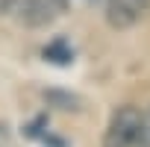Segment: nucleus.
I'll list each match as a JSON object with an SVG mask.
<instances>
[{"instance_id": "1", "label": "nucleus", "mask_w": 150, "mask_h": 147, "mask_svg": "<svg viewBox=\"0 0 150 147\" xmlns=\"http://www.w3.org/2000/svg\"><path fill=\"white\" fill-rule=\"evenodd\" d=\"M144 115L138 106H118L103 132V147H141Z\"/></svg>"}, {"instance_id": "2", "label": "nucleus", "mask_w": 150, "mask_h": 147, "mask_svg": "<svg viewBox=\"0 0 150 147\" xmlns=\"http://www.w3.org/2000/svg\"><path fill=\"white\" fill-rule=\"evenodd\" d=\"M150 6V0H106V21L115 30L132 27Z\"/></svg>"}, {"instance_id": "3", "label": "nucleus", "mask_w": 150, "mask_h": 147, "mask_svg": "<svg viewBox=\"0 0 150 147\" xmlns=\"http://www.w3.org/2000/svg\"><path fill=\"white\" fill-rule=\"evenodd\" d=\"M41 59L50 62V65L65 68V65L74 62V47H71L68 38H53V41H47V44L41 47Z\"/></svg>"}, {"instance_id": "4", "label": "nucleus", "mask_w": 150, "mask_h": 147, "mask_svg": "<svg viewBox=\"0 0 150 147\" xmlns=\"http://www.w3.org/2000/svg\"><path fill=\"white\" fill-rule=\"evenodd\" d=\"M44 94H47V100H50V103H56V106L77 109V100H74V94H68V91H56V88H47Z\"/></svg>"}, {"instance_id": "5", "label": "nucleus", "mask_w": 150, "mask_h": 147, "mask_svg": "<svg viewBox=\"0 0 150 147\" xmlns=\"http://www.w3.org/2000/svg\"><path fill=\"white\" fill-rule=\"evenodd\" d=\"M141 147H150V112L144 115V138H141Z\"/></svg>"}]
</instances>
